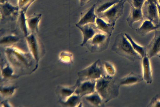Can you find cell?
Here are the masks:
<instances>
[{
    "label": "cell",
    "mask_w": 160,
    "mask_h": 107,
    "mask_svg": "<svg viewBox=\"0 0 160 107\" xmlns=\"http://www.w3.org/2000/svg\"><path fill=\"white\" fill-rule=\"evenodd\" d=\"M119 87L113 77L106 75L96 80V91L107 103L118 95Z\"/></svg>",
    "instance_id": "obj_1"
},
{
    "label": "cell",
    "mask_w": 160,
    "mask_h": 107,
    "mask_svg": "<svg viewBox=\"0 0 160 107\" xmlns=\"http://www.w3.org/2000/svg\"><path fill=\"white\" fill-rule=\"evenodd\" d=\"M111 49L119 55L132 61L141 60L142 58L134 50L124 33H121L116 37Z\"/></svg>",
    "instance_id": "obj_2"
},
{
    "label": "cell",
    "mask_w": 160,
    "mask_h": 107,
    "mask_svg": "<svg viewBox=\"0 0 160 107\" xmlns=\"http://www.w3.org/2000/svg\"><path fill=\"white\" fill-rule=\"evenodd\" d=\"M79 81L89 80H97L107 75L104 66L100 59L78 73Z\"/></svg>",
    "instance_id": "obj_3"
},
{
    "label": "cell",
    "mask_w": 160,
    "mask_h": 107,
    "mask_svg": "<svg viewBox=\"0 0 160 107\" xmlns=\"http://www.w3.org/2000/svg\"><path fill=\"white\" fill-rule=\"evenodd\" d=\"M110 36L103 32L96 33L85 45L92 53H98L106 50L109 45Z\"/></svg>",
    "instance_id": "obj_4"
},
{
    "label": "cell",
    "mask_w": 160,
    "mask_h": 107,
    "mask_svg": "<svg viewBox=\"0 0 160 107\" xmlns=\"http://www.w3.org/2000/svg\"><path fill=\"white\" fill-rule=\"evenodd\" d=\"M126 2L120 0L108 10L98 16L99 18L108 23L115 26V22L122 16L123 12L124 4Z\"/></svg>",
    "instance_id": "obj_5"
},
{
    "label": "cell",
    "mask_w": 160,
    "mask_h": 107,
    "mask_svg": "<svg viewBox=\"0 0 160 107\" xmlns=\"http://www.w3.org/2000/svg\"><path fill=\"white\" fill-rule=\"evenodd\" d=\"M142 10L143 18L151 22L155 26H160V21L156 4L145 1Z\"/></svg>",
    "instance_id": "obj_6"
},
{
    "label": "cell",
    "mask_w": 160,
    "mask_h": 107,
    "mask_svg": "<svg viewBox=\"0 0 160 107\" xmlns=\"http://www.w3.org/2000/svg\"><path fill=\"white\" fill-rule=\"evenodd\" d=\"M78 80V84L75 93L81 98L96 91V80H89L82 81Z\"/></svg>",
    "instance_id": "obj_7"
},
{
    "label": "cell",
    "mask_w": 160,
    "mask_h": 107,
    "mask_svg": "<svg viewBox=\"0 0 160 107\" xmlns=\"http://www.w3.org/2000/svg\"><path fill=\"white\" fill-rule=\"evenodd\" d=\"M145 47L146 55L149 59L160 53V30L155 31V34L150 43Z\"/></svg>",
    "instance_id": "obj_8"
},
{
    "label": "cell",
    "mask_w": 160,
    "mask_h": 107,
    "mask_svg": "<svg viewBox=\"0 0 160 107\" xmlns=\"http://www.w3.org/2000/svg\"><path fill=\"white\" fill-rule=\"evenodd\" d=\"M76 26L79 28L82 33L83 41L81 45L82 46L85 45L87 42L96 33L102 32L97 28L96 23H88L83 26Z\"/></svg>",
    "instance_id": "obj_9"
},
{
    "label": "cell",
    "mask_w": 160,
    "mask_h": 107,
    "mask_svg": "<svg viewBox=\"0 0 160 107\" xmlns=\"http://www.w3.org/2000/svg\"><path fill=\"white\" fill-rule=\"evenodd\" d=\"M95 4L81 14L79 22L76 24L77 26H83L88 23H96L97 17L95 13Z\"/></svg>",
    "instance_id": "obj_10"
},
{
    "label": "cell",
    "mask_w": 160,
    "mask_h": 107,
    "mask_svg": "<svg viewBox=\"0 0 160 107\" xmlns=\"http://www.w3.org/2000/svg\"><path fill=\"white\" fill-rule=\"evenodd\" d=\"M120 0H98L95 4V11L97 16L108 10Z\"/></svg>",
    "instance_id": "obj_11"
},
{
    "label": "cell",
    "mask_w": 160,
    "mask_h": 107,
    "mask_svg": "<svg viewBox=\"0 0 160 107\" xmlns=\"http://www.w3.org/2000/svg\"><path fill=\"white\" fill-rule=\"evenodd\" d=\"M142 9L135 8L131 6L129 15L126 20L129 26L132 29L133 24L136 22L143 20Z\"/></svg>",
    "instance_id": "obj_12"
},
{
    "label": "cell",
    "mask_w": 160,
    "mask_h": 107,
    "mask_svg": "<svg viewBox=\"0 0 160 107\" xmlns=\"http://www.w3.org/2000/svg\"><path fill=\"white\" fill-rule=\"evenodd\" d=\"M143 78L147 83L151 84L152 81V71L149 58L146 55L142 58Z\"/></svg>",
    "instance_id": "obj_13"
},
{
    "label": "cell",
    "mask_w": 160,
    "mask_h": 107,
    "mask_svg": "<svg viewBox=\"0 0 160 107\" xmlns=\"http://www.w3.org/2000/svg\"><path fill=\"white\" fill-rule=\"evenodd\" d=\"M143 80L142 76L131 72L129 74L121 79L118 83L120 86L128 85L140 82Z\"/></svg>",
    "instance_id": "obj_14"
},
{
    "label": "cell",
    "mask_w": 160,
    "mask_h": 107,
    "mask_svg": "<svg viewBox=\"0 0 160 107\" xmlns=\"http://www.w3.org/2000/svg\"><path fill=\"white\" fill-rule=\"evenodd\" d=\"M160 28V26H155L150 21L146 20L141 26L136 29V33L140 36L143 37L148 33Z\"/></svg>",
    "instance_id": "obj_15"
},
{
    "label": "cell",
    "mask_w": 160,
    "mask_h": 107,
    "mask_svg": "<svg viewBox=\"0 0 160 107\" xmlns=\"http://www.w3.org/2000/svg\"><path fill=\"white\" fill-rule=\"evenodd\" d=\"M96 24L99 30L111 36L114 29V26L107 23L98 17L96 19Z\"/></svg>",
    "instance_id": "obj_16"
},
{
    "label": "cell",
    "mask_w": 160,
    "mask_h": 107,
    "mask_svg": "<svg viewBox=\"0 0 160 107\" xmlns=\"http://www.w3.org/2000/svg\"><path fill=\"white\" fill-rule=\"evenodd\" d=\"M42 17V14H34L26 19L28 27L33 32H38L39 23Z\"/></svg>",
    "instance_id": "obj_17"
},
{
    "label": "cell",
    "mask_w": 160,
    "mask_h": 107,
    "mask_svg": "<svg viewBox=\"0 0 160 107\" xmlns=\"http://www.w3.org/2000/svg\"><path fill=\"white\" fill-rule=\"evenodd\" d=\"M85 97V100L88 102L95 106H101L104 102L101 96L96 91Z\"/></svg>",
    "instance_id": "obj_18"
},
{
    "label": "cell",
    "mask_w": 160,
    "mask_h": 107,
    "mask_svg": "<svg viewBox=\"0 0 160 107\" xmlns=\"http://www.w3.org/2000/svg\"><path fill=\"white\" fill-rule=\"evenodd\" d=\"M124 34L130 43L134 50L142 58L146 55L145 47L141 46L136 43L129 34L124 33Z\"/></svg>",
    "instance_id": "obj_19"
},
{
    "label": "cell",
    "mask_w": 160,
    "mask_h": 107,
    "mask_svg": "<svg viewBox=\"0 0 160 107\" xmlns=\"http://www.w3.org/2000/svg\"><path fill=\"white\" fill-rule=\"evenodd\" d=\"M82 98L79 95L75 93L71 96L68 100L66 104L70 106H78L81 103Z\"/></svg>",
    "instance_id": "obj_20"
},
{
    "label": "cell",
    "mask_w": 160,
    "mask_h": 107,
    "mask_svg": "<svg viewBox=\"0 0 160 107\" xmlns=\"http://www.w3.org/2000/svg\"><path fill=\"white\" fill-rule=\"evenodd\" d=\"M18 8L7 3L3 4L2 6L4 13L6 15H9L16 13L18 11Z\"/></svg>",
    "instance_id": "obj_21"
},
{
    "label": "cell",
    "mask_w": 160,
    "mask_h": 107,
    "mask_svg": "<svg viewBox=\"0 0 160 107\" xmlns=\"http://www.w3.org/2000/svg\"><path fill=\"white\" fill-rule=\"evenodd\" d=\"M104 66L107 75L113 77L116 73L115 69L113 64L110 62H106Z\"/></svg>",
    "instance_id": "obj_22"
},
{
    "label": "cell",
    "mask_w": 160,
    "mask_h": 107,
    "mask_svg": "<svg viewBox=\"0 0 160 107\" xmlns=\"http://www.w3.org/2000/svg\"><path fill=\"white\" fill-rule=\"evenodd\" d=\"M36 1V0H19L18 4L19 8L25 12L29 6Z\"/></svg>",
    "instance_id": "obj_23"
},
{
    "label": "cell",
    "mask_w": 160,
    "mask_h": 107,
    "mask_svg": "<svg viewBox=\"0 0 160 107\" xmlns=\"http://www.w3.org/2000/svg\"><path fill=\"white\" fill-rule=\"evenodd\" d=\"M28 40L31 46L35 56L37 57L36 40L35 36L33 34L31 35L28 37Z\"/></svg>",
    "instance_id": "obj_24"
},
{
    "label": "cell",
    "mask_w": 160,
    "mask_h": 107,
    "mask_svg": "<svg viewBox=\"0 0 160 107\" xmlns=\"http://www.w3.org/2000/svg\"><path fill=\"white\" fill-rule=\"evenodd\" d=\"M146 0H132L131 6L137 8H141Z\"/></svg>",
    "instance_id": "obj_25"
},
{
    "label": "cell",
    "mask_w": 160,
    "mask_h": 107,
    "mask_svg": "<svg viewBox=\"0 0 160 107\" xmlns=\"http://www.w3.org/2000/svg\"><path fill=\"white\" fill-rule=\"evenodd\" d=\"M157 95L155 96L152 99L148 107H160V100L157 99Z\"/></svg>",
    "instance_id": "obj_26"
},
{
    "label": "cell",
    "mask_w": 160,
    "mask_h": 107,
    "mask_svg": "<svg viewBox=\"0 0 160 107\" xmlns=\"http://www.w3.org/2000/svg\"><path fill=\"white\" fill-rule=\"evenodd\" d=\"M18 39L16 37L10 36L4 38L1 41V42L2 43H8L15 42Z\"/></svg>",
    "instance_id": "obj_27"
},
{
    "label": "cell",
    "mask_w": 160,
    "mask_h": 107,
    "mask_svg": "<svg viewBox=\"0 0 160 107\" xmlns=\"http://www.w3.org/2000/svg\"><path fill=\"white\" fill-rule=\"evenodd\" d=\"M91 0H79L80 5L81 7H83L89 3Z\"/></svg>",
    "instance_id": "obj_28"
},
{
    "label": "cell",
    "mask_w": 160,
    "mask_h": 107,
    "mask_svg": "<svg viewBox=\"0 0 160 107\" xmlns=\"http://www.w3.org/2000/svg\"><path fill=\"white\" fill-rule=\"evenodd\" d=\"M12 72L11 70L9 69H7L4 72V74L6 76H8L11 74Z\"/></svg>",
    "instance_id": "obj_29"
},
{
    "label": "cell",
    "mask_w": 160,
    "mask_h": 107,
    "mask_svg": "<svg viewBox=\"0 0 160 107\" xmlns=\"http://www.w3.org/2000/svg\"><path fill=\"white\" fill-rule=\"evenodd\" d=\"M156 5L158 8V13L160 21V4L158 3H156Z\"/></svg>",
    "instance_id": "obj_30"
},
{
    "label": "cell",
    "mask_w": 160,
    "mask_h": 107,
    "mask_svg": "<svg viewBox=\"0 0 160 107\" xmlns=\"http://www.w3.org/2000/svg\"><path fill=\"white\" fill-rule=\"evenodd\" d=\"M146 1L152 2L156 4L158 3V0H146Z\"/></svg>",
    "instance_id": "obj_31"
},
{
    "label": "cell",
    "mask_w": 160,
    "mask_h": 107,
    "mask_svg": "<svg viewBox=\"0 0 160 107\" xmlns=\"http://www.w3.org/2000/svg\"><path fill=\"white\" fill-rule=\"evenodd\" d=\"M8 0H1V3L2 4L7 3Z\"/></svg>",
    "instance_id": "obj_32"
},
{
    "label": "cell",
    "mask_w": 160,
    "mask_h": 107,
    "mask_svg": "<svg viewBox=\"0 0 160 107\" xmlns=\"http://www.w3.org/2000/svg\"><path fill=\"white\" fill-rule=\"evenodd\" d=\"M12 90L11 89H5L4 90V92L5 93H10L12 92Z\"/></svg>",
    "instance_id": "obj_33"
},
{
    "label": "cell",
    "mask_w": 160,
    "mask_h": 107,
    "mask_svg": "<svg viewBox=\"0 0 160 107\" xmlns=\"http://www.w3.org/2000/svg\"><path fill=\"white\" fill-rule=\"evenodd\" d=\"M125 2H128L131 5L132 0H124Z\"/></svg>",
    "instance_id": "obj_34"
},
{
    "label": "cell",
    "mask_w": 160,
    "mask_h": 107,
    "mask_svg": "<svg viewBox=\"0 0 160 107\" xmlns=\"http://www.w3.org/2000/svg\"><path fill=\"white\" fill-rule=\"evenodd\" d=\"M157 56L159 58L160 61V53Z\"/></svg>",
    "instance_id": "obj_35"
},
{
    "label": "cell",
    "mask_w": 160,
    "mask_h": 107,
    "mask_svg": "<svg viewBox=\"0 0 160 107\" xmlns=\"http://www.w3.org/2000/svg\"><path fill=\"white\" fill-rule=\"evenodd\" d=\"M158 3L160 4V0H158Z\"/></svg>",
    "instance_id": "obj_36"
}]
</instances>
